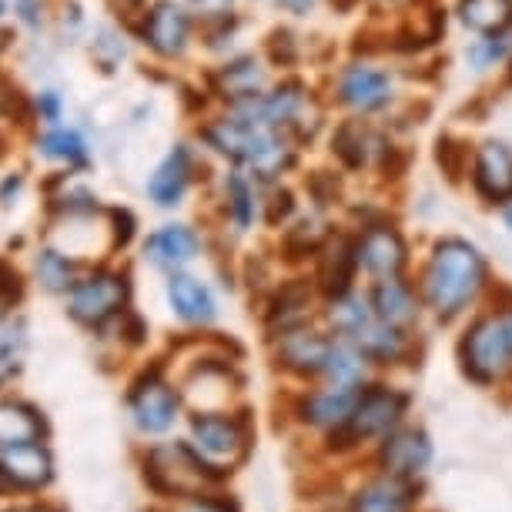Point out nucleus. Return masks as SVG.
Segmentation results:
<instances>
[{"label": "nucleus", "mask_w": 512, "mask_h": 512, "mask_svg": "<svg viewBox=\"0 0 512 512\" xmlns=\"http://www.w3.org/2000/svg\"><path fill=\"white\" fill-rule=\"evenodd\" d=\"M198 141L208 151L221 154L225 161H231V168L245 171L258 181L268 185L278 175H285L295 161L292 141L285 138V131L268 128L262 121H251L245 114L225 108L218 118H208L198 128Z\"/></svg>", "instance_id": "obj_1"}, {"label": "nucleus", "mask_w": 512, "mask_h": 512, "mask_svg": "<svg viewBox=\"0 0 512 512\" xmlns=\"http://www.w3.org/2000/svg\"><path fill=\"white\" fill-rule=\"evenodd\" d=\"M482 282H486L482 255L469 241L449 238L436 248L425 268V302L439 318H452L479 295Z\"/></svg>", "instance_id": "obj_2"}, {"label": "nucleus", "mask_w": 512, "mask_h": 512, "mask_svg": "<svg viewBox=\"0 0 512 512\" xmlns=\"http://www.w3.org/2000/svg\"><path fill=\"white\" fill-rule=\"evenodd\" d=\"M225 476L228 469L211 466L188 442H164V446H154L148 452V459H144V482L158 496H171V499L205 496L211 482H221Z\"/></svg>", "instance_id": "obj_3"}, {"label": "nucleus", "mask_w": 512, "mask_h": 512, "mask_svg": "<svg viewBox=\"0 0 512 512\" xmlns=\"http://www.w3.org/2000/svg\"><path fill=\"white\" fill-rule=\"evenodd\" d=\"M409 409V395L389 389V385H369L359 392L349 419L328 429V452H349L369 439H382L402 422Z\"/></svg>", "instance_id": "obj_4"}, {"label": "nucleus", "mask_w": 512, "mask_h": 512, "mask_svg": "<svg viewBox=\"0 0 512 512\" xmlns=\"http://www.w3.org/2000/svg\"><path fill=\"white\" fill-rule=\"evenodd\" d=\"M128 302H131L128 272L98 265L77 278V285L67 292V315H71L77 325L101 332V328H108L111 322H118V318L128 312Z\"/></svg>", "instance_id": "obj_5"}, {"label": "nucleus", "mask_w": 512, "mask_h": 512, "mask_svg": "<svg viewBox=\"0 0 512 512\" xmlns=\"http://www.w3.org/2000/svg\"><path fill=\"white\" fill-rule=\"evenodd\" d=\"M191 446L211 466L228 469L248 456L251 449V422L248 412H195L191 415Z\"/></svg>", "instance_id": "obj_6"}, {"label": "nucleus", "mask_w": 512, "mask_h": 512, "mask_svg": "<svg viewBox=\"0 0 512 512\" xmlns=\"http://www.w3.org/2000/svg\"><path fill=\"white\" fill-rule=\"evenodd\" d=\"M459 362H462V372L479 385H489V382H496L499 375H506L512 369V345H509L506 318H479L466 332V338H462Z\"/></svg>", "instance_id": "obj_7"}, {"label": "nucleus", "mask_w": 512, "mask_h": 512, "mask_svg": "<svg viewBox=\"0 0 512 512\" xmlns=\"http://www.w3.org/2000/svg\"><path fill=\"white\" fill-rule=\"evenodd\" d=\"M195 37V17L185 0H151L138 21V41L161 61H178L188 54Z\"/></svg>", "instance_id": "obj_8"}, {"label": "nucleus", "mask_w": 512, "mask_h": 512, "mask_svg": "<svg viewBox=\"0 0 512 512\" xmlns=\"http://www.w3.org/2000/svg\"><path fill=\"white\" fill-rule=\"evenodd\" d=\"M128 412L144 436H164L178 422L181 392L161 375V369L141 372L128 389Z\"/></svg>", "instance_id": "obj_9"}, {"label": "nucleus", "mask_w": 512, "mask_h": 512, "mask_svg": "<svg viewBox=\"0 0 512 512\" xmlns=\"http://www.w3.org/2000/svg\"><path fill=\"white\" fill-rule=\"evenodd\" d=\"M195 171H198V154L188 141H178L164 151V158L154 164V171L144 181V195L154 208L161 211H175L185 205V198L191 195L195 185Z\"/></svg>", "instance_id": "obj_10"}, {"label": "nucleus", "mask_w": 512, "mask_h": 512, "mask_svg": "<svg viewBox=\"0 0 512 512\" xmlns=\"http://www.w3.org/2000/svg\"><path fill=\"white\" fill-rule=\"evenodd\" d=\"M144 262L161 268V272H185V268L201 255V235L188 221H168L148 231L141 241Z\"/></svg>", "instance_id": "obj_11"}, {"label": "nucleus", "mask_w": 512, "mask_h": 512, "mask_svg": "<svg viewBox=\"0 0 512 512\" xmlns=\"http://www.w3.org/2000/svg\"><path fill=\"white\" fill-rule=\"evenodd\" d=\"M164 298H168V308L178 322H185L191 328H205L215 322L218 315V302L215 292L201 282V278L188 275V272H171L168 285H164Z\"/></svg>", "instance_id": "obj_12"}, {"label": "nucleus", "mask_w": 512, "mask_h": 512, "mask_svg": "<svg viewBox=\"0 0 512 512\" xmlns=\"http://www.w3.org/2000/svg\"><path fill=\"white\" fill-rule=\"evenodd\" d=\"M432 462V442L422 429H399L382 436L379 449V466L385 469V476H405L415 479L419 472Z\"/></svg>", "instance_id": "obj_13"}, {"label": "nucleus", "mask_w": 512, "mask_h": 512, "mask_svg": "<svg viewBox=\"0 0 512 512\" xmlns=\"http://www.w3.org/2000/svg\"><path fill=\"white\" fill-rule=\"evenodd\" d=\"M328 352H332V338L308 332L302 325L278 335V365L295 375H302V379L325 375Z\"/></svg>", "instance_id": "obj_14"}, {"label": "nucleus", "mask_w": 512, "mask_h": 512, "mask_svg": "<svg viewBox=\"0 0 512 512\" xmlns=\"http://www.w3.org/2000/svg\"><path fill=\"white\" fill-rule=\"evenodd\" d=\"M355 262L372 278H399L405 268V241L399 231L375 225L355 241Z\"/></svg>", "instance_id": "obj_15"}, {"label": "nucleus", "mask_w": 512, "mask_h": 512, "mask_svg": "<svg viewBox=\"0 0 512 512\" xmlns=\"http://www.w3.org/2000/svg\"><path fill=\"white\" fill-rule=\"evenodd\" d=\"M389 98H392V81L379 67L355 64L338 77V101L359 114L379 111Z\"/></svg>", "instance_id": "obj_16"}, {"label": "nucleus", "mask_w": 512, "mask_h": 512, "mask_svg": "<svg viewBox=\"0 0 512 512\" xmlns=\"http://www.w3.org/2000/svg\"><path fill=\"white\" fill-rule=\"evenodd\" d=\"M0 472L11 489H41L54 476V462L41 442H21V446L0 449Z\"/></svg>", "instance_id": "obj_17"}, {"label": "nucleus", "mask_w": 512, "mask_h": 512, "mask_svg": "<svg viewBox=\"0 0 512 512\" xmlns=\"http://www.w3.org/2000/svg\"><path fill=\"white\" fill-rule=\"evenodd\" d=\"M265 84H268L265 67L262 61H255V57H231V61H225L211 74V88L225 101V108L258 98V94L265 91Z\"/></svg>", "instance_id": "obj_18"}, {"label": "nucleus", "mask_w": 512, "mask_h": 512, "mask_svg": "<svg viewBox=\"0 0 512 512\" xmlns=\"http://www.w3.org/2000/svg\"><path fill=\"white\" fill-rule=\"evenodd\" d=\"M422 482L405 476H382L355 492L352 512H412L422 496Z\"/></svg>", "instance_id": "obj_19"}, {"label": "nucleus", "mask_w": 512, "mask_h": 512, "mask_svg": "<svg viewBox=\"0 0 512 512\" xmlns=\"http://www.w3.org/2000/svg\"><path fill=\"white\" fill-rule=\"evenodd\" d=\"M34 148L47 164H57L64 171H81L91 164V144L74 124H54V128L37 131Z\"/></svg>", "instance_id": "obj_20"}, {"label": "nucleus", "mask_w": 512, "mask_h": 512, "mask_svg": "<svg viewBox=\"0 0 512 512\" xmlns=\"http://www.w3.org/2000/svg\"><path fill=\"white\" fill-rule=\"evenodd\" d=\"M362 385H328V389L308 392L302 402H298V415L308 425H318V429H335L349 419L355 399H359Z\"/></svg>", "instance_id": "obj_21"}, {"label": "nucleus", "mask_w": 512, "mask_h": 512, "mask_svg": "<svg viewBox=\"0 0 512 512\" xmlns=\"http://www.w3.org/2000/svg\"><path fill=\"white\" fill-rule=\"evenodd\" d=\"M342 338L362 352V359H372V362H395V359H402V352H405L402 328L379 322V318H375L372 312L365 315L362 322L355 325L349 335H342Z\"/></svg>", "instance_id": "obj_22"}, {"label": "nucleus", "mask_w": 512, "mask_h": 512, "mask_svg": "<svg viewBox=\"0 0 512 512\" xmlns=\"http://www.w3.org/2000/svg\"><path fill=\"white\" fill-rule=\"evenodd\" d=\"M84 275L81 258H74L71 251H64L61 245H44L34 255V278L44 292L51 295H67L77 285V278Z\"/></svg>", "instance_id": "obj_23"}, {"label": "nucleus", "mask_w": 512, "mask_h": 512, "mask_svg": "<svg viewBox=\"0 0 512 512\" xmlns=\"http://www.w3.org/2000/svg\"><path fill=\"white\" fill-rule=\"evenodd\" d=\"M476 188L492 201L512 198V151L506 144H482L476 158Z\"/></svg>", "instance_id": "obj_24"}, {"label": "nucleus", "mask_w": 512, "mask_h": 512, "mask_svg": "<svg viewBox=\"0 0 512 512\" xmlns=\"http://www.w3.org/2000/svg\"><path fill=\"white\" fill-rule=\"evenodd\" d=\"M369 308H372V315L379 318V322L395 325V328L412 325L415 315H419L409 285H402L399 278H379L375 288H372V295H369Z\"/></svg>", "instance_id": "obj_25"}, {"label": "nucleus", "mask_w": 512, "mask_h": 512, "mask_svg": "<svg viewBox=\"0 0 512 512\" xmlns=\"http://www.w3.org/2000/svg\"><path fill=\"white\" fill-rule=\"evenodd\" d=\"M47 432L44 415L31 402L4 399L0 402V449L21 446V442H41Z\"/></svg>", "instance_id": "obj_26"}, {"label": "nucleus", "mask_w": 512, "mask_h": 512, "mask_svg": "<svg viewBox=\"0 0 512 512\" xmlns=\"http://www.w3.org/2000/svg\"><path fill=\"white\" fill-rule=\"evenodd\" d=\"M258 208H262V201H258V181L245 175V171L231 168L225 175V211L231 225L238 231H248L258 221Z\"/></svg>", "instance_id": "obj_27"}, {"label": "nucleus", "mask_w": 512, "mask_h": 512, "mask_svg": "<svg viewBox=\"0 0 512 512\" xmlns=\"http://www.w3.org/2000/svg\"><path fill=\"white\" fill-rule=\"evenodd\" d=\"M355 245L349 241H335V248L325 251L322 268H318V285L328 298H342L352 292V278H355Z\"/></svg>", "instance_id": "obj_28"}, {"label": "nucleus", "mask_w": 512, "mask_h": 512, "mask_svg": "<svg viewBox=\"0 0 512 512\" xmlns=\"http://www.w3.org/2000/svg\"><path fill=\"white\" fill-rule=\"evenodd\" d=\"M308 298H312L308 285H302V282L285 285L282 292L272 298V305H268V325H272L278 335L288 332V328H298L305 322Z\"/></svg>", "instance_id": "obj_29"}, {"label": "nucleus", "mask_w": 512, "mask_h": 512, "mask_svg": "<svg viewBox=\"0 0 512 512\" xmlns=\"http://www.w3.org/2000/svg\"><path fill=\"white\" fill-rule=\"evenodd\" d=\"M462 21L479 34H499L512 24V0H462Z\"/></svg>", "instance_id": "obj_30"}, {"label": "nucleus", "mask_w": 512, "mask_h": 512, "mask_svg": "<svg viewBox=\"0 0 512 512\" xmlns=\"http://www.w3.org/2000/svg\"><path fill=\"white\" fill-rule=\"evenodd\" d=\"M24 349H27V328L21 318L7 315L0 322V389L21 372Z\"/></svg>", "instance_id": "obj_31"}, {"label": "nucleus", "mask_w": 512, "mask_h": 512, "mask_svg": "<svg viewBox=\"0 0 512 512\" xmlns=\"http://www.w3.org/2000/svg\"><path fill=\"white\" fill-rule=\"evenodd\" d=\"M322 245H325V231H322L318 221H302V225L288 228V235H285L288 258H305V255H312V251H318Z\"/></svg>", "instance_id": "obj_32"}, {"label": "nucleus", "mask_w": 512, "mask_h": 512, "mask_svg": "<svg viewBox=\"0 0 512 512\" xmlns=\"http://www.w3.org/2000/svg\"><path fill=\"white\" fill-rule=\"evenodd\" d=\"M31 111H34V121L41 128H54V124H64V114H67V104L61 98V91L54 88H41L31 98Z\"/></svg>", "instance_id": "obj_33"}, {"label": "nucleus", "mask_w": 512, "mask_h": 512, "mask_svg": "<svg viewBox=\"0 0 512 512\" xmlns=\"http://www.w3.org/2000/svg\"><path fill=\"white\" fill-rule=\"evenodd\" d=\"M24 295V278L21 272L7 262V258H0V322H4L7 315L14 312V305L21 302Z\"/></svg>", "instance_id": "obj_34"}, {"label": "nucleus", "mask_w": 512, "mask_h": 512, "mask_svg": "<svg viewBox=\"0 0 512 512\" xmlns=\"http://www.w3.org/2000/svg\"><path fill=\"white\" fill-rule=\"evenodd\" d=\"M185 7L195 17V24H221L235 14V0H185Z\"/></svg>", "instance_id": "obj_35"}, {"label": "nucleus", "mask_w": 512, "mask_h": 512, "mask_svg": "<svg viewBox=\"0 0 512 512\" xmlns=\"http://www.w3.org/2000/svg\"><path fill=\"white\" fill-rule=\"evenodd\" d=\"M11 11H14L17 24H24L34 31V27H41V21H44V0H14Z\"/></svg>", "instance_id": "obj_36"}, {"label": "nucleus", "mask_w": 512, "mask_h": 512, "mask_svg": "<svg viewBox=\"0 0 512 512\" xmlns=\"http://www.w3.org/2000/svg\"><path fill=\"white\" fill-rule=\"evenodd\" d=\"M24 185H27V178H24L21 168H17V171H4V175H0V205L11 208L14 201L24 195Z\"/></svg>", "instance_id": "obj_37"}, {"label": "nucleus", "mask_w": 512, "mask_h": 512, "mask_svg": "<svg viewBox=\"0 0 512 512\" xmlns=\"http://www.w3.org/2000/svg\"><path fill=\"white\" fill-rule=\"evenodd\" d=\"M181 512H238V506H235V502L215 499V496H191L188 506Z\"/></svg>", "instance_id": "obj_38"}, {"label": "nucleus", "mask_w": 512, "mask_h": 512, "mask_svg": "<svg viewBox=\"0 0 512 512\" xmlns=\"http://www.w3.org/2000/svg\"><path fill=\"white\" fill-rule=\"evenodd\" d=\"M14 27H11V0H0V54L11 47Z\"/></svg>", "instance_id": "obj_39"}, {"label": "nucleus", "mask_w": 512, "mask_h": 512, "mask_svg": "<svg viewBox=\"0 0 512 512\" xmlns=\"http://www.w3.org/2000/svg\"><path fill=\"white\" fill-rule=\"evenodd\" d=\"M14 88H11V81H7L4 74H0V121L4 118H11V111H14Z\"/></svg>", "instance_id": "obj_40"}, {"label": "nucleus", "mask_w": 512, "mask_h": 512, "mask_svg": "<svg viewBox=\"0 0 512 512\" xmlns=\"http://www.w3.org/2000/svg\"><path fill=\"white\" fill-rule=\"evenodd\" d=\"M272 4L282 7V11H288V14H308L318 0H272Z\"/></svg>", "instance_id": "obj_41"}, {"label": "nucleus", "mask_w": 512, "mask_h": 512, "mask_svg": "<svg viewBox=\"0 0 512 512\" xmlns=\"http://www.w3.org/2000/svg\"><path fill=\"white\" fill-rule=\"evenodd\" d=\"M7 512H54V509H47V506H17V509H7Z\"/></svg>", "instance_id": "obj_42"}, {"label": "nucleus", "mask_w": 512, "mask_h": 512, "mask_svg": "<svg viewBox=\"0 0 512 512\" xmlns=\"http://www.w3.org/2000/svg\"><path fill=\"white\" fill-rule=\"evenodd\" d=\"M509 345H512V322H509Z\"/></svg>", "instance_id": "obj_43"}, {"label": "nucleus", "mask_w": 512, "mask_h": 512, "mask_svg": "<svg viewBox=\"0 0 512 512\" xmlns=\"http://www.w3.org/2000/svg\"><path fill=\"white\" fill-rule=\"evenodd\" d=\"M509 225H512V208H509Z\"/></svg>", "instance_id": "obj_44"}]
</instances>
